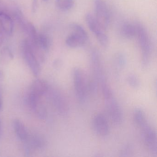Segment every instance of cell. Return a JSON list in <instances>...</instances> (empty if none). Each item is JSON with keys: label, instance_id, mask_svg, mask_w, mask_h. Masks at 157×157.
I'll list each match as a JSON object with an SVG mask.
<instances>
[{"label": "cell", "instance_id": "17", "mask_svg": "<svg viewBox=\"0 0 157 157\" xmlns=\"http://www.w3.org/2000/svg\"><path fill=\"white\" fill-rule=\"evenodd\" d=\"M133 119L136 124L140 127L142 125L148 122L146 114L143 110L140 108L135 109L133 112Z\"/></svg>", "mask_w": 157, "mask_h": 157}, {"label": "cell", "instance_id": "19", "mask_svg": "<svg viewBox=\"0 0 157 157\" xmlns=\"http://www.w3.org/2000/svg\"><path fill=\"white\" fill-rule=\"evenodd\" d=\"M114 63L116 69L119 70L123 69L126 65V57L123 53H117L115 56Z\"/></svg>", "mask_w": 157, "mask_h": 157}, {"label": "cell", "instance_id": "23", "mask_svg": "<svg viewBox=\"0 0 157 157\" xmlns=\"http://www.w3.org/2000/svg\"><path fill=\"white\" fill-rule=\"evenodd\" d=\"M2 56L3 59L7 61L11 60L13 58V54L8 48H5L2 49Z\"/></svg>", "mask_w": 157, "mask_h": 157}, {"label": "cell", "instance_id": "6", "mask_svg": "<svg viewBox=\"0 0 157 157\" xmlns=\"http://www.w3.org/2000/svg\"><path fill=\"white\" fill-rule=\"evenodd\" d=\"M95 16L98 22L106 30L110 26L112 21L109 6L104 0H94Z\"/></svg>", "mask_w": 157, "mask_h": 157}, {"label": "cell", "instance_id": "24", "mask_svg": "<svg viewBox=\"0 0 157 157\" xmlns=\"http://www.w3.org/2000/svg\"><path fill=\"white\" fill-rule=\"evenodd\" d=\"M38 0H33L32 3V11L35 13L38 8Z\"/></svg>", "mask_w": 157, "mask_h": 157}, {"label": "cell", "instance_id": "15", "mask_svg": "<svg viewBox=\"0 0 157 157\" xmlns=\"http://www.w3.org/2000/svg\"><path fill=\"white\" fill-rule=\"evenodd\" d=\"M51 45V40L49 36L46 34L40 33L38 34L35 44L32 45L40 50L48 51Z\"/></svg>", "mask_w": 157, "mask_h": 157}, {"label": "cell", "instance_id": "13", "mask_svg": "<svg viewBox=\"0 0 157 157\" xmlns=\"http://www.w3.org/2000/svg\"><path fill=\"white\" fill-rule=\"evenodd\" d=\"M13 126L18 138L24 142L26 141L29 137V134L23 123L19 119H15L13 122Z\"/></svg>", "mask_w": 157, "mask_h": 157}, {"label": "cell", "instance_id": "2", "mask_svg": "<svg viewBox=\"0 0 157 157\" xmlns=\"http://www.w3.org/2000/svg\"><path fill=\"white\" fill-rule=\"evenodd\" d=\"M71 33L67 37L66 44L71 48L81 47L86 44L88 34L83 27L78 24L72 23L70 25Z\"/></svg>", "mask_w": 157, "mask_h": 157}, {"label": "cell", "instance_id": "11", "mask_svg": "<svg viewBox=\"0 0 157 157\" xmlns=\"http://www.w3.org/2000/svg\"><path fill=\"white\" fill-rule=\"evenodd\" d=\"M52 101L58 112L65 116L69 112V105L65 97L57 91H54L51 94Z\"/></svg>", "mask_w": 157, "mask_h": 157}, {"label": "cell", "instance_id": "7", "mask_svg": "<svg viewBox=\"0 0 157 157\" xmlns=\"http://www.w3.org/2000/svg\"><path fill=\"white\" fill-rule=\"evenodd\" d=\"M91 67L94 79L100 85L107 82L103 67L101 58L99 51L93 50L90 55Z\"/></svg>", "mask_w": 157, "mask_h": 157}, {"label": "cell", "instance_id": "25", "mask_svg": "<svg viewBox=\"0 0 157 157\" xmlns=\"http://www.w3.org/2000/svg\"><path fill=\"white\" fill-rule=\"evenodd\" d=\"M3 100H2V94L0 93V111L2 110L3 108Z\"/></svg>", "mask_w": 157, "mask_h": 157}, {"label": "cell", "instance_id": "14", "mask_svg": "<svg viewBox=\"0 0 157 157\" xmlns=\"http://www.w3.org/2000/svg\"><path fill=\"white\" fill-rule=\"evenodd\" d=\"M0 26L7 34L13 33L14 28L13 21L10 15L3 12H0Z\"/></svg>", "mask_w": 157, "mask_h": 157}, {"label": "cell", "instance_id": "8", "mask_svg": "<svg viewBox=\"0 0 157 157\" xmlns=\"http://www.w3.org/2000/svg\"><path fill=\"white\" fill-rule=\"evenodd\" d=\"M143 141L147 149L153 155L157 154V138L156 131L147 122L140 127Z\"/></svg>", "mask_w": 157, "mask_h": 157}, {"label": "cell", "instance_id": "20", "mask_svg": "<svg viewBox=\"0 0 157 157\" xmlns=\"http://www.w3.org/2000/svg\"><path fill=\"white\" fill-rule=\"evenodd\" d=\"M126 80L128 85L133 89H138L140 86V81L135 74H129L127 77Z\"/></svg>", "mask_w": 157, "mask_h": 157}, {"label": "cell", "instance_id": "22", "mask_svg": "<svg viewBox=\"0 0 157 157\" xmlns=\"http://www.w3.org/2000/svg\"><path fill=\"white\" fill-rule=\"evenodd\" d=\"M134 148L130 144H126L123 146L119 152L120 157H129L133 154Z\"/></svg>", "mask_w": 157, "mask_h": 157}, {"label": "cell", "instance_id": "9", "mask_svg": "<svg viewBox=\"0 0 157 157\" xmlns=\"http://www.w3.org/2000/svg\"><path fill=\"white\" fill-rule=\"evenodd\" d=\"M105 104L110 117L116 125H120L123 123L124 116L122 109L114 96L105 100Z\"/></svg>", "mask_w": 157, "mask_h": 157}, {"label": "cell", "instance_id": "10", "mask_svg": "<svg viewBox=\"0 0 157 157\" xmlns=\"http://www.w3.org/2000/svg\"><path fill=\"white\" fill-rule=\"evenodd\" d=\"M92 123L94 131L99 136L103 137L109 134V124L103 115L97 114L94 117Z\"/></svg>", "mask_w": 157, "mask_h": 157}, {"label": "cell", "instance_id": "18", "mask_svg": "<svg viewBox=\"0 0 157 157\" xmlns=\"http://www.w3.org/2000/svg\"><path fill=\"white\" fill-rule=\"evenodd\" d=\"M75 0H56L57 8L62 11H68L72 9L75 3Z\"/></svg>", "mask_w": 157, "mask_h": 157}, {"label": "cell", "instance_id": "1", "mask_svg": "<svg viewBox=\"0 0 157 157\" xmlns=\"http://www.w3.org/2000/svg\"><path fill=\"white\" fill-rule=\"evenodd\" d=\"M136 35L141 52V63L142 67H148L151 61L152 53V43L148 32L145 26L140 23L136 24Z\"/></svg>", "mask_w": 157, "mask_h": 157}, {"label": "cell", "instance_id": "4", "mask_svg": "<svg viewBox=\"0 0 157 157\" xmlns=\"http://www.w3.org/2000/svg\"><path fill=\"white\" fill-rule=\"evenodd\" d=\"M21 51L24 58L32 73L36 77L38 76L41 72V65L30 41L27 40L23 41Z\"/></svg>", "mask_w": 157, "mask_h": 157}, {"label": "cell", "instance_id": "21", "mask_svg": "<svg viewBox=\"0 0 157 157\" xmlns=\"http://www.w3.org/2000/svg\"><path fill=\"white\" fill-rule=\"evenodd\" d=\"M33 111L34 112L36 116L40 119H44L46 117L47 114L46 109L45 108L44 105L40 103Z\"/></svg>", "mask_w": 157, "mask_h": 157}, {"label": "cell", "instance_id": "5", "mask_svg": "<svg viewBox=\"0 0 157 157\" xmlns=\"http://www.w3.org/2000/svg\"><path fill=\"white\" fill-rule=\"evenodd\" d=\"M85 21L89 29L95 36L100 44L104 48L108 47L109 42L108 36L95 16L90 13H87L85 15Z\"/></svg>", "mask_w": 157, "mask_h": 157}, {"label": "cell", "instance_id": "3", "mask_svg": "<svg viewBox=\"0 0 157 157\" xmlns=\"http://www.w3.org/2000/svg\"><path fill=\"white\" fill-rule=\"evenodd\" d=\"M72 76L75 95L78 101L83 103L87 99L89 88L85 75L80 68L76 67L73 70Z\"/></svg>", "mask_w": 157, "mask_h": 157}, {"label": "cell", "instance_id": "16", "mask_svg": "<svg viewBox=\"0 0 157 157\" xmlns=\"http://www.w3.org/2000/svg\"><path fill=\"white\" fill-rule=\"evenodd\" d=\"M120 33L123 37L126 39H132L136 35V24L125 22L120 27Z\"/></svg>", "mask_w": 157, "mask_h": 157}, {"label": "cell", "instance_id": "12", "mask_svg": "<svg viewBox=\"0 0 157 157\" xmlns=\"http://www.w3.org/2000/svg\"><path fill=\"white\" fill-rule=\"evenodd\" d=\"M48 90L47 82L44 80L38 79L33 81L31 84L29 93L41 98L47 92Z\"/></svg>", "mask_w": 157, "mask_h": 157}, {"label": "cell", "instance_id": "27", "mask_svg": "<svg viewBox=\"0 0 157 157\" xmlns=\"http://www.w3.org/2000/svg\"><path fill=\"white\" fill-rule=\"evenodd\" d=\"M44 2H47L48 1H49V0H43Z\"/></svg>", "mask_w": 157, "mask_h": 157}, {"label": "cell", "instance_id": "26", "mask_svg": "<svg viewBox=\"0 0 157 157\" xmlns=\"http://www.w3.org/2000/svg\"><path fill=\"white\" fill-rule=\"evenodd\" d=\"M2 134V126L1 120L0 119V138H1Z\"/></svg>", "mask_w": 157, "mask_h": 157}]
</instances>
